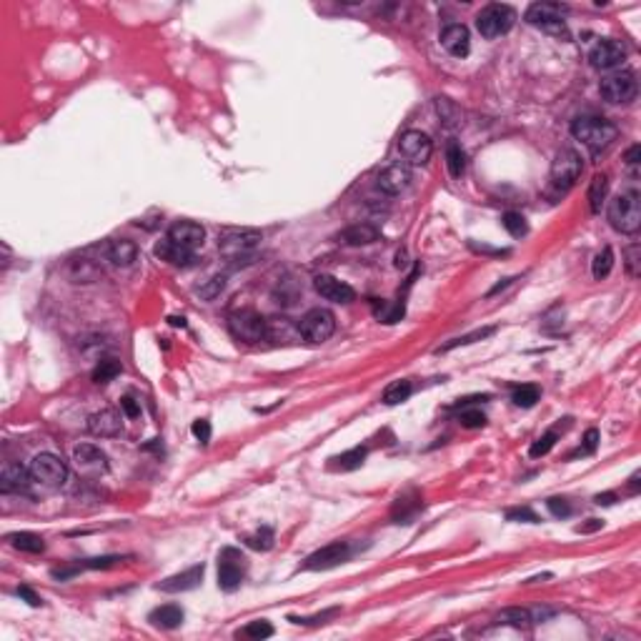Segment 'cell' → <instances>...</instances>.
Here are the masks:
<instances>
[{
  "mask_svg": "<svg viewBox=\"0 0 641 641\" xmlns=\"http://www.w3.org/2000/svg\"><path fill=\"white\" fill-rule=\"evenodd\" d=\"M571 136L579 143L586 145L593 156H599V153H604L617 141L619 128L614 126L612 120L599 118V115H579L571 123Z\"/></svg>",
  "mask_w": 641,
  "mask_h": 641,
  "instance_id": "6da1fadb",
  "label": "cell"
},
{
  "mask_svg": "<svg viewBox=\"0 0 641 641\" xmlns=\"http://www.w3.org/2000/svg\"><path fill=\"white\" fill-rule=\"evenodd\" d=\"M584 173V161L574 148H561L552 163L549 173V193L554 198H561L576 186V180Z\"/></svg>",
  "mask_w": 641,
  "mask_h": 641,
  "instance_id": "7a4b0ae2",
  "label": "cell"
},
{
  "mask_svg": "<svg viewBox=\"0 0 641 641\" xmlns=\"http://www.w3.org/2000/svg\"><path fill=\"white\" fill-rule=\"evenodd\" d=\"M612 228L624 236H634L641 228V196L639 191H624L609 203Z\"/></svg>",
  "mask_w": 641,
  "mask_h": 641,
  "instance_id": "3957f363",
  "label": "cell"
},
{
  "mask_svg": "<svg viewBox=\"0 0 641 641\" xmlns=\"http://www.w3.org/2000/svg\"><path fill=\"white\" fill-rule=\"evenodd\" d=\"M566 15H569V6H561V3H533L526 10V23L536 25V28L546 30V33H554V36H569L566 30Z\"/></svg>",
  "mask_w": 641,
  "mask_h": 641,
  "instance_id": "277c9868",
  "label": "cell"
},
{
  "mask_svg": "<svg viewBox=\"0 0 641 641\" xmlns=\"http://www.w3.org/2000/svg\"><path fill=\"white\" fill-rule=\"evenodd\" d=\"M30 476H33V484H41L43 489H60V486L68 481V466L66 461L55 454H38L33 461H30Z\"/></svg>",
  "mask_w": 641,
  "mask_h": 641,
  "instance_id": "5b68a950",
  "label": "cell"
},
{
  "mask_svg": "<svg viewBox=\"0 0 641 641\" xmlns=\"http://www.w3.org/2000/svg\"><path fill=\"white\" fill-rule=\"evenodd\" d=\"M261 243V233L253 228H223L218 233V248L228 258H246Z\"/></svg>",
  "mask_w": 641,
  "mask_h": 641,
  "instance_id": "8992f818",
  "label": "cell"
},
{
  "mask_svg": "<svg viewBox=\"0 0 641 641\" xmlns=\"http://www.w3.org/2000/svg\"><path fill=\"white\" fill-rule=\"evenodd\" d=\"M228 331L243 343H258L266 338V318L253 308H240L228 316Z\"/></svg>",
  "mask_w": 641,
  "mask_h": 641,
  "instance_id": "52a82bcc",
  "label": "cell"
},
{
  "mask_svg": "<svg viewBox=\"0 0 641 641\" xmlns=\"http://www.w3.org/2000/svg\"><path fill=\"white\" fill-rule=\"evenodd\" d=\"M516 20V10L511 6H503V3H491L479 13L476 18V28L484 38H498L503 33H509L514 28Z\"/></svg>",
  "mask_w": 641,
  "mask_h": 641,
  "instance_id": "ba28073f",
  "label": "cell"
},
{
  "mask_svg": "<svg viewBox=\"0 0 641 641\" xmlns=\"http://www.w3.org/2000/svg\"><path fill=\"white\" fill-rule=\"evenodd\" d=\"M246 576V556L238 549H223L218 556V589L223 591H236Z\"/></svg>",
  "mask_w": 641,
  "mask_h": 641,
  "instance_id": "9c48e42d",
  "label": "cell"
},
{
  "mask_svg": "<svg viewBox=\"0 0 641 641\" xmlns=\"http://www.w3.org/2000/svg\"><path fill=\"white\" fill-rule=\"evenodd\" d=\"M301 336L308 343H324L329 341L336 331V316L329 308H311L306 316L301 318Z\"/></svg>",
  "mask_w": 641,
  "mask_h": 641,
  "instance_id": "30bf717a",
  "label": "cell"
},
{
  "mask_svg": "<svg viewBox=\"0 0 641 641\" xmlns=\"http://www.w3.org/2000/svg\"><path fill=\"white\" fill-rule=\"evenodd\" d=\"M601 90V98H604L606 103H614V106H624V103H631L636 98V78L634 73L629 71H619V73H612V75H606L604 80H601L599 85Z\"/></svg>",
  "mask_w": 641,
  "mask_h": 641,
  "instance_id": "8fae6325",
  "label": "cell"
},
{
  "mask_svg": "<svg viewBox=\"0 0 641 641\" xmlns=\"http://www.w3.org/2000/svg\"><path fill=\"white\" fill-rule=\"evenodd\" d=\"M351 554H354V546L348 544V541H333V544H329V546H324V549L313 552L311 556L303 561V569L306 571L336 569V566L346 563L348 559H351Z\"/></svg>",
  "mask_w": 641,
  "mask_h": 641,
  "instance_id": "7c38bea8",
  "label": "cell"
},
{
  "mask_svg": "<svg viewBox=\"0 0 641 641\" xmlns=\"http://www.w3.org/2000/svg\"><path fill=\"white\" fill-rule=\"evenodd\" d=\"M398 153H401L403 161L411 163V166H424V163H428V158H431L433 143L426 133L406 131L401 138H398Z\"/></svg>",
  "mask_w": 641,
  "mask_h": 641,
  "instance_id": "4fadbf2b",
  "label": "cell"
},
{
  "mask_svg": "<svg viewBox=\"0 0 641 641\" xmlns=\"http://www.w3.org/2000/svg\"><path fill=\"white\" fill-rule=\"evenodd\" d=\"M624 58H626V48L619 41H601L589 53V60L596 71H612V68L621 66Z\"/></svg>",
  "mask_w": 641,
  "mask_h": 641,
  "instance_id": "5bb4252c",
  "label": "cell"
},
{
  "mask_svg": "<svg viewBox=\"0 0 641 641\" xmlns=\"http://www.w3.org/2000/svg\"><path fill=\"white\" fill-rule=\"evenodd\" d=\"M378 188L384 193H389V196H398V193H403L408 186H411V171H408L406 163H391V166H386L381 173H378Z\"/></svg>",
  "mask_w": 641,
  "mask_h": 641,
  "instance_id": "9a60e30c",
  "label": "cell"
},
{
  "mask_svg": "<svg viewBox=\"0 0 641 641\" xmlns=\"http://www.w3.org/2000/svg\"><path fill=\"white\" fill-rule=\"evenodd\" d=\"M313 286H316L318 296L326 301H331V303H351V301L356 298V291L348 283L338 281L336 276H326V273H321V276L313 278Z\"/></svg>",
  "mask_w": 641,
  "mask_h": 641,
  "instance_id": "2e32d148",
  "label": "cell"
},
{
  "mask_svg": "<svg viewBox=\"0 0 641 641\" xmlns=\"http://www.w3.org/2000/svg\"><path fill=\"white\" fill-rule=\"evenodd\" d=\"M203 238H206L203 226L196 221H178L168 228V240H173L175 246H183L188 251L203 246Z\"/></svg>",
  "mask_w": 641,
  "mask_h": 641,
  "instance_id": "e0dca14e",
  "label": "cell"
},
{
  "mask_svg": "<svg viewBox=\"0 0 641 641\" xmlns=\"http://www.w3.org/2000/svg\"><path fill=\"white\" fill-rule=\"evenodd\" d=\"M73 461H75L78 471H85V474H101V471H108V456L103 454V451L93 444L75 446V449H73Z\"/></svg>",
  "mask_w": 641,
  "mask_h": 641,
  "instance_id": "ac0fdd59",
  "label": "cell"
},
{
  "mask_svg": "<svg viewBox=\"0 0 641 641\" xmlns=\"http://www.w3.org/2000/svg\"><path fill=\"white\" fill-rule=\"evenodd\" d=\"M120 428H123V421H120V414L115 408H103V411L88 416V431L93 436L113 438L120 433Z\"/></svg>",
  "mask_w": 641,
  "mask_h": 641,
  "instance_id": "d6986e66",
  "label": "cell"
},
{
  "mask_svg": "<svg viewBox=\"0 0 641 641\" xmlns=\"http://www.w3.org/2000/svg\"><path fill=\"white\" fill-rule=\"evenodd\" d=\"M441 45L449 50L454 58H466L468 50H471V36H468V28L461 23H451L441 30Z\"/></svg>",
  "mask_w": 641,
  "mask_h": 641,
  "instance_id": "ffe728a7",
  "label": "cell"
},
{
  "mask_svg": "<svg viewBox=\"0 0 641 641\" xmlns=\"http://www.w3.org/2000/svg\"><path fill=\"white\" fill-rule=\"evenodd\" d=\"M203 563H196L191 569H186L183 574H175V576H168L166 582L158 584V589L166 593H180V591H191V589H198L201 582H203Z\"/></svg>",
  "mask_w": 641,
  "mask_h": 641,
  "instance_id": "44dd1931",
  "label": "cell"
},
{
  "mask_svg": "<svg viewBox=\"0 0 641 641\" xmlns=\"http://www.w3.org/2000/svg\"><path fill=\"white\" fill-rule=\"evenodd\" d=\"M266 338L276 343H298L303 336H301V326L291 318H268L266 321Z\"/></svg>",
  "mask_w": 641,
  "mask_h": 641,
  "instance_id": "7402d4cb",
  "label": "cell"
},
{
  "mask_svg": "<svg viewBox=\"0 0 641 641\" xmlns=\"http://www.w3.org/2000/svg\"><path fill=\"white\" fill-rule=\"evenodd\" d=\"M381 231H378L373 223H356V226L343 228L341 233L336 236V240L341 246H368V243H376Z\"/></svg>",
  "mask_w": 641,
  "mask_h": 641,
  "instance_id": "603a6c76",
  "label": "cell"
},
{
  "mask_svg": "<svg viewBox=\"0 0 641 641\" xmlns=\"http://www.w3.org/2000/svg\"><path fill=\"white\" fill-rule=\"evenodd\" d=\"M30 484H33L30 468L20 466V463H8V466L3 468V474H0V489H3V494L25 491Z\"/></svg>",
  "mask_w": 641,
  "mask_h": 641,
  "instance_id": "cb8c5ba5",
  "label": "cell"
},
{
  "mask_svg": "<svg viewBox=\"0 0 641 641\" xmlns=\"http://www.w3.org/2000/svg\"><path fill=\"white\" fill-rule=\"evenodd\" d=\"M106 256H108L110 264L118 266V268H131V266L136 264V258H138V248H136V243L128 238L110 240L108 248H106Z\"/></svg>",
  "mask_w": 641,
  "mask_h": 641,
  "instance_id": "d4e9b609",
  "label": "cell"
},
{
  "mask_svg": "<svg viewBox=\"0 0 641 641\" xmlns=\"http://www.w3.org/2000/svg\"><path fill=\"white\" fill-rule=\"evenodd\" d=\"M156 256L161 258V261H166V264L171 266H178V268H188V266H193V261H196V256H193V251H188V248L183 246H175L173 240H161L156 246Z\"/></svg>",
  "mask_w": 641,
  "mask_h": 641,
  "instance_id": "484cf974",
  "label": "cell"
},
{
  "mask_svg": "<svg viewBox=\"0 0 641 641\" xmlns=\"http://www.w3.org/2000/svg\"><path fill=\"white\" fill-rule=\"evenodd\" d=\"M183 619H186V614H183V609L178 604H163L150 612L148 621L153 626H158V629H178L180 624H183Z\"/></svg>",
  "mask_w": 641,
  "mask_h": 641,
  "instance_id": "4316f807",
  "label": "cell"
},
{
  "mask_svg": "<svg viewBox=\"0 0 641 641\" xmlns=\"http://www.w3.org/2000/svg\"><path fill=\"white\" fill-rule=\"evenodd\" d=\"M8 541H10L13 549H18V552H28V554H41L43 549H45V541L38 536V533L33 531H18V533H10L8 536Z\"/></svg>",
  "mask_w": 641,
  "mask_h": 641,
  "instance_id": "83f0119b",
  "label": "cell"
},
{
  "mask_svg": "<svg viewBox=\"0 0 641 641\" xmlns=\"http://www.w3.org/2000/svg\"><path fill=\"white\" fill-rule=\"evenodd\" d=\"M498 624L503 626H514V629H528L533 624V614L528 609H519V606H511V609H503L496 617Z\"/></svg>",
  "mask_w": 641,
  "mask_h": 641,
  "instance_id": "f1b7e54d",
  "label": "cell"
},
{
  "mask_svg": "<svg viewBox=\"0 0 641 641\" xmlns=\"http://www.w3.org/2000/svg\"><path fill=\"white\" fill-rule=\"evenodd\" d=\"M606 193H609V178L604 173L593 175L591 178V186H589V208L591 213H601V206L606 201Z\"/></svg>",
  "mask_w": 641,
  "mask_h": 641,
  "instance_id": "f546056e",
  "label": "cell"
},
{
  "mask_svg": "<svg viewBox=\"0 0 641 641\" xmlns=\"http://www.w3.org/2000/svg\"><path fill=\"white\" fill-rule=\"evenodd\" d=\"M446 166H449L451 178H461L463 171H466V150L461 148V143L451 141L446 145Z\"/></svg>",
  "mask_w": 641,
  "mask_h": 641,
  "instance_id": "4dcf8cb0",
  "label": "cell"
},
{
  "mask_svg": "<svg viewBox=\"0 0 641 641\" xmlns=\"http://www.w3.org/2000/svg\"><path fill=\"white\" fill-rule=\"evenodd\" d=\"M366 461V449H351L346 451V454L341 456H333L331 459V468H336V471H354V468H361Z\"/></svg>",
  "mask_w": 641,
  "mask_h": 641,
  "instance_id": "1f68e13d",
  "label": "cell"
},
{
  "mask_svg": "<svg viewBox=\"0 0 641 641\" xmlns=\"http://www.w3.org/2000/svg\"><path fill=\"white\" fill-rule=\"evenodd\" d=\"M411 394H414V384H411V381H406V378H401V381H394L391 386H386L384 403H386V406H398V403L406 401Z\"/></svg>",
  "mask_w": 641,
  "mask_h": 641,
  "instance_id": "d6a6232c",
  "label": "cell"
},
{
  "mask_svg": "<svg viewBox=\"0 0 641 641\" xmlns=\"http://www.w3.org/2000/svg\"><path fill=\"white\" fill-rule=\"evenodd\" d=\"M494 333H496V326H486V329H476V331H471V333L459 336V338H454V341L444 343V346L438 348V354H446V351H451V348H456V346H468V343L484 341V338H489V336H494Z\"/></svg>",
  "mask_w": 641,
  "mask_h": 641,
  "instance_id": "836d02e7",
  "label": "cell"
},
{
  "mask_svg": "<svg viewBox=\"0 0 641 641\" xmlns=\"http://www.w3.org/2000/svg\"><path fill=\"white\" fill-rule=\"evenodd\" d=\"M120 371H123V368H120L118 361L101 359L96 363V368H93V381H96V384H108V381H113V378L118 376Z\"/></svg>",
  "mask_w": 641,
  "mask_h": 641,
  "instance_id": "e575fe53",
  "label": "cell"
},
{
  "mask_svg": "<svg viewBox=\"0 0 641 641\" xmlns=\"http://www.w3.org/2000/svg\"><path fill=\"white\" fill-rule=\"evenodd\" d=\"M614 268V251L612 248H604L601 253H596L593 256V264H591V273L596 281H601V278H606L609 273H612Z\"/></svg>",
  "mask_w": 641,
  "mask_h": 641,
  "instance_id": "d590c367",
  "label": "cell"
},
{
  "mask_svg": "<svg viewBox=\"0 0 641 641\" xmlns=\"http://www.w3.org/2000/svg\"><path fill=\"white\" fill-rule=\"evenodd\" d=\"M539 396H541L539 386L526 384V386H519V389L514 391V396H511V401H514L516 406H521V408H531L533 403L539 401Z\"/></svg>",
  "mask_w": 641,
  "mask_h": 641,
  "instance_id": "8d00e7d4",
  "label": "cell"
},
{
  "mask_svg": "<svg viewBox=\"0 0 641 641\" xmlns=\"http://www.w3.org/2000/svg\"><path fill=\"white\" fill-rule=\"evenodd\" d=\"M503 228L509 231L514 238H521V236L528 233V226H526V218L521 216V213H516V210H509V213H503L501 218Z\"/></svg>",
  "mask_w": 641,
  "mask_h": 641,
  "instance_id": "74e56055",
  "label": "cell"
},
{
  "mask_svg": "<svg viewBox=\"0 0 641 641\" xmlns=\"http://www.w3.org/2000/svg\"><path fill=\"white\" fill-rule=\"evenodd\" d=\"M559 438V431L556 428H552V431H546L544 436H539L536 441L531 444V449H528V454L533 456V459H541V456H546L549 451L554 449V444H556Z\"/></svg>",
  "mask_w": 641,
  "mask_h": 641,
  "instance_id": "f35d334b",
  "label": "cell"
},
{
  "mask_svg": "<svg viewBox=\"0 0 641 641\" xmlns=\"http://www.w3.org/2000/svg\"><path fill=\"white\" fill-rule=\"evenodd\" d=\"M246 546H251V549H256V552H268L271 546H273V531H271L268 526L258 528L256 533H251V536H246Z\"/></svg>",
  "mask_w": 641,
  "mask_h": 641,
  "instance_id": "ab89813d",
  "label": "cell"
},
{
  "mask_svg": "<svg viewBox=\"0 0 641 641\" xmlns=\"http://www.w3.org/2000/svg\"><path fill=\"white\" fill-rule=\"evenodd\" d=\"M624 266H626V271H629V276L631 278H639V273H641V246L639 243H631L626 251H624Z\"/></svg>",
  "mask_w": 641,
  "mask_h": 641,
  "instance_id": "60d3db41",
  "label": "cell"
},
{
  "mask_svg": "<svg viewBox=\"0 0 641 641\" xmlns=\"http://www.w3.org/2000/svg\"><path fill=\"white\" fill-rule=\"evenodd\" d=\"M459 424L463 426V428H481V426H486V416L481 414L479 408H463L461 414H459Z\"/></svg>",
  "mask_w": 641,
  "mask_h": 641,
  "instance_id": "b9f144b4",
  "label": "cell"
},
{
  "mask_svg": "<svg viewBox=\"0 0 641 641\" xmlns=\"http://www.w3.org/2000/svg\"><path fill=\"white\" fill-rule=\"evenodd\" d=\"M243 636H248V639H268V636H273V626L266 619H258V621H251L243 629Z\"/></svg>",
  "mask_w": 641,
  "mask_h": 641,
  "instance_id": "7bdbcfd3",
  "label": "cell"
},
{
  "mask_svg": "<svg viewBox=\"0 0 641 641\" xmlns=\"http://www.w3.org/2000/svg\"><path fill=\"white\" fill-rule=\"evenodd\" d=\"M506 521H519V524H539V516L533 514L528 506H516V509L506 511Z\"/></svg>",
  "mask_w": 641,
  "mask_h": 641,
  "instance_id": "ee69618b",
  "label": "cell"
},
{
  "mask_svg": "<svg viewBox=\"0 0 641 641\" xmlns=\"http://www.w3.org/2000/svg\"><path fill=\"white\" fill-rule=\"evenodd\" d=\"M403 313H406V306H403V298L396 301L394 306H384L381 311H378V318L384 321V324H396V321H401Z\"/></svg>",
  "mask_w": 641,
  "mask_h": 641,
  "instance_id": "f6af8a7d",
  "label": "cell"
},
{
  "mask_svg": "<svg viewBox=\"0 0 641 641\" xmlns=\"http://www.w3.org/2000/svg\"><path fill=\"white\" fill-rule=\"evenodd\" d=\"M223 286H226V278H223V276L210 278V281L206 283V286L198 288V296H201V298H206V301H213V298H216V296L223 291Z\"/></svg>",
  "mask_w": 641,
  "mask_h": 641,
  "instance_id": "bcb514c9",
  "label": "cell"
},
{
  "mask_svg": "<svg viewBox=\"0 0 641 641\" xmlns=\"http://www.w3.org/2000/svg\"><path fill=\"white\" fill-rule=\"evenodd\" d=\"M546 506H549V511H552L556 519H566V516H571V503H569V498H559V496H554V498H549L546 501Z\"/></svg>",
  "mask_w": 641,
  "mask_h": 641,
  "instance_id": "7dc6e473",
  "label": "cell"
},
{
  "mask_svg": "<svg viewBox=\"0 0 641 641\" xmlns=\"http://www.w3.org/2000/svg\"><path fill=\"white\" fill-rule=\"evenodd\" d=\"M118 561H123L120 556H101V559H88L83 563V569H113L118 566Z\"/></svg>",
  "mask_w": 641,
  "mask_h": 641,
  "instance_id": "c3c4849f",
  "label": "cell"
},
{
  "mask_svg": "<svg viewBox=\"0 0 641 641\" xmlns=\"http://www.w3.org/2000/svg\"><path fill=\"white\" fill-rule=\"evenodd\" d=\"M191 431H193V436H196L198 441H201V444H208V441H210V424H208L206 419L193 421Z\"/></svg>",
  "mask_w": 641,
  "mask_h": 641,
  "instance_id": "681fc988",
  "label": "cell"
},
{
  "mask_svg": "<svg viewBox=\"0 0 641 641\" xmlns=\"http://www.w3.org/2000/svg\"><path fill=\"white\" fill-rule=\"evenodd\" d=\"M120 411H123L128 419H138L141 416V406L133 396H123V398H120Z\"/></svg>",
  "mask_w": 641,
  "mask_h": 641,
  "instance_id": "f907efd6",
  "label": "cell"
},
{
  "mask_svg": "<svg viewBox=\"0 0 641 641\" xmlns=\"http://www.w3.org/2000/svg\"><path fill=\"white\" fill-rule=\"evenodd\" d=\"M596 446H599V431H596V428H589L586 436H584V446L576 451V454H593Z\"/></svg>",
  "mask_w": 641,
  "mask_h": 641,
  "instance_id": "816d5d0a",
  "label": "cell"
},
{
  "mask_svg": "<svg viewBox=\"0 0 641 641\" xmlns=\"http://www.w3.org/2000/svg\"><path fill=\"white\" fill-rule=\"evenodd\" d=\"M336 617V609H331V612H324V614H316V617H291V621L294 624H324L326 619Z\"/></svg>",
  "mask_w": 641,
  "mask_h": 641,
  "instance_id": "f5cc1de1",
  "label": "cell"
},
{
  "mask_svg": "<svg viewBox=\"0 0 641 641\" xmlns=\"http://www.w3.org/2000/svg\"><path fill=\"white\" fill-rule=\"evenodd\" d=\"M18 596H20V599H25V604H28V606H36V609L43 604V599L30 586H18Z\"/></svg>",
  "mask_w": 641,
  "mask_h": 641,
  "instance_id": "db71d44e",
  "label": "cell"
},
{
  "mask_svg": "<svg viewBox=\"0 0 641 641\" xmlns=\"http://www.w3.org/2000/svg\"><path fill=\"white\" fill-rule=\"evenodd\" d=\"M624 161H626V166L629 168H636L641 161V145H631L629 150H626V156H624Z\"/></svg>",
  "mask_w": 641,
  "mask_h": 641,
  "instance_id": "11a10c76",
  "label": "cell"
},
{
  "mask_svg": "<svg viewBox=\"0 0 641 641\" xmlns=\"http://www.w3.org/2000/svg\"><path fill=\"white\" fill-rule=\"evenodd\" d=\"M476 401H489V394H481V396H466V398H459L454 408H466V406H474Z\"/></svg>",
  "mask_w": 641,
  "mask_h": 641,
  "instance_id": "9f6ffc18",
  "label": "cell"
},
{
  "mask_svg": "<svg viewBox=\"0 0 641 641\" xmlns=\"http://www.w3.org/2000/svg\"><path fill=\"white\" fill-rule=\"evenodd\" d=\"M601 526H604V521H599V519H589V524L576 526V531H579V533H591V531H599Z\"/></svg>",
  "mask_w": 641,
  "mask_h": 641,
  "instance_id": "6f0895ef",
  "label": "cell"
},
{
  "mask_svg": "<svg viewBox=\"0 0 641 641\" xmlns=\"http://www.w3.org/2000/svg\"><path fill=\"white\" fill-rule=\"evenodd\" d=\"M593 501L599 503V506H612V503L617 501V494H599V496L593 498Z\"/></svg>",
  "mask_w": 641,
  "mask_h": 641,
  "instance_id": "680465c9",
  "label": "cell"
},
{
  "mask_svg": "<svg viewBox=\"0 0 641 641\" xmlns=\"http://www.w3.org/2000/svg\"><path fill=\"white\" fill-rule=\"evenodd\" d=\"M639 476H641L639 471H636V474L631 476V481H629V491H631V494H639Z\"/></svg>",
  "mask_w": 641,
  "mask_h": 641,
  "instance_id": "91938a15",
  "label": "cell"
},
{
  "mask_svg": "<svg viewBox=\"0 0 641 641\" xmlns=\"http://www.w3.org/2000/svg\"><path fill=\"white\" fill-rule=\"evenodd\" d=\"M406 266H408L406 264V253H398V256H396V268H406Z\"/></svg>",
  "mask_w": 641,
  "mask_h": 641,
  "instance_id": "94428289",
  "label": "cell"
},
{
  "mask_svg": "<svg viewBox=\"0 0 641 641\" xmlns=\"http://www.w3.org/2000/svg\"><path fill=\"white\" fill-rule=\"evenodd\" d=\"M168 321H171L173 326H186V318H175L173 316V318H168Z\"/></svg>",
  "mask_w": 641,
  "mask_h": 641,
  "instance_id": "6125c7cd",
  "label": "cell"
}]
</instances>
